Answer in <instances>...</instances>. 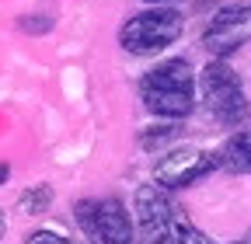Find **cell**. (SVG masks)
I'll list each match as a JSON object with an SVG mask.
<instances>
[{
	"label": "cell",
	"instance_id": "9a60e30c",
	"mask_svg": "<svg viewBox=\"0 0 251 244\" xmlns=\"http://www.w3.org/2000/svg\"><path fill=\"white\" fill-rule=\"evenodd\" d=\"M143 4H153V7H161V4H168V0H143Z\"/></svg>",
	"mask_w": 251,
	"mask_h": 244
},
{
	"label": "cell",
	"instance_id": "277c9868",
	"mask_svg": "<svg viewBox=\"0 0 251 244\" xmlns=\"http://www.w3.org/2000/svg\"><path fill=\"white\" fill-rule=\"evenodd\" d=\"M199 91H202V101L209 105V112L220 122H237L241 119V112H244V87H241V77L224 63V59H213V63L202 67Z\"/></svg>",
	"mask_w": 251,
	"mask_h": 244
},
{
	"label": "cell",
	"instance_id": "5bb4252c",
	"mask_svg": "<svg viewBox=\"0 0 251 244\" xmlns=\"http://www.w3.org/2000/svg\"><path fill=\"white\" fill-rule=\"evenodd\" d=\"M4 234H7V220H4V209H0V241H4Z\"/></svg>",
	"mask_w": 251,
	"mask_h": 244
},
{
	"label": "cell",
	"instance_id": "30bf717a",
	"mask_svg": "<svg viewBox=\"0 0 251 244\" xmlns=\"http://www.w3.org/2000/svg\"><path fill=\"white\" fill-rule=\"evenodd\" d=\"M171 244H216V241H209L192 220L185 217V213L175 206V217H171V237H168Z\"/></svg>",
	"mask_w": 251,
	"mask_h": 244
},
{
	"label": "cell",
	"instance_id": "52a82bcc",
	"mask_svg": "<svg viewBox=\"0 0 251 244\" xmlns=\"http://www.w3.org/2000/svg\"><path fill=\"white\" fill-rule=\"evenodd\" d=\"M244 42H248V7H227V11H220L213 18V24L206 28V35H202V46L216 59L230 56Z\"/></svg>",
	"mask_w": 251,
	"mask_h": 244
},
{
	"label": "cell",
	"instance_id": "8992f818",
	"mask_svg": "<svg viewBox=\"0 0 251 244\" xmlns=\"http://www.w3.org/2000/svg\"><path fill=\"white\" fill-rule=\"evenodd\" d=\"M216 164H220L216 154H206L199 146H178V150H171V154H164L157 161L153 181L164 185V189H185L192 181H199L206 171H213Z\"/></svg>",
	"mask_w": 251,
	"mask_h": 244
},
{
	"label": "cell",
	"instance_id": "9c48e42d",
	"mask_svg": "<svg viewBox=\"0 0 251 244\" xmlns=\"http://www.w3.org/2000/svg\"><path fill=\"white\" fill-rule=\"evenodd\" d=\"M52 199H56V192H52V185H46V181L28 185L18 195V213H25V217H42V213L52 206Z\"/></svg>",
	"mask_w": 251,
	"mask_h": 244
},
{
	"label": "cell",
	"instance_id": "e0dca14e",
	"mask_svg": "<svg viewBox=\"0 0 251 244\" xmlns=\"http://www.w3.org/2000/svg\"><path fill=\"white\" fill-rule=\"evenodd\" d=\"M244 244H251V234H248V241H244Z\"/></svg>",
	"mask_w": 251,
	"mask_h": 244
},
{
	"label": "cell",
	"instance_id": "3957f363",
	"mask_svg": "<svg viewBox=\"0 0 251 244\" xmlns=\"http://www.w3.org/2000/svg\"><path fill=\"white\" fill-rule=\"evenodd\" d=\"M74 217L94 244H133V227L122 199H80Z\"/></svg>",
	"mask_w": 251,
	"mask_h": 244
},
{
	"label": "cell",
	"instance_id": "6da1fadb",
	"mask_svg": "<svg viewBox=\"0 0 251 244\" xmlns=\"http://www.w3.org/2000/svg\"><path fill=\"white\" fill-rule=\"evenodd\" d=\"M140 98L157 119H185L192 112V67L188 59H164L140 80Z\"/></svg>",
	"mask_w": 251,
	"mask_h": 244
},
{
	"label": "cell",
	"instance_id": "7c38bea8",
	"mask_svg": "<svg viewBox=\"0 0 251 244\" xmlns=\"http://www.w3.org/2000/svg\"><path fill=\"white\" fill-rule=\"evenodd\" d=\"M25 244H70V241L63 234H56V230H35V234H28Z\"/></svg>",
	"mask_w": 251,
	"mask_h": 244
},
{
	"label": "cell",
	"instance_id": "ba28073f",
	"mask_svg": "<svg viewBox=\"0 0 251 244\" xmlns=\"http://www.w3.org/2000/svg\"><path fill=\"white\" fill-rule=\"evenodd\" d=\"M216 157H220V168H227L230 174H248L251 171V143H248V133L230 136Z\"/></svg>",
	"mask_w": 251,
	"mask_h": 244
},
{
	"label": "cell",
	"instance_id": "8fae6325",
	"mask_svg": "<svg viewBox=\"0 0 251 244\" xmlns=\"http://www.w3.org/2000/svg\"><path fill=\"white\" fill-rule=\"evenodd\" d=\"M175 133H178L175 126H157V129H150V133H143V136H140V143H143L147 150H153V146H161V143H168V140H171Z\"/></svg>",
	"mask_w": 251,
	"mask_h": 244
},
{
	"label": "cell",
	"instance_id": "5b68a950",
	"mask_svg": "<svg viewBox=\"0 0 251 244\" xmlns=\"http://www.w3.org/2000/svg\"><path fill=\"white\" fill-rule=\"evenodd\" d=\"M133 213H136V241L140 244H164L171 237L175 202L168 199L164 185H140L133 195Z\"/></svg>",
	"mask_w": 251,
	"mask_h": 244
},
{
	"label": "cell",
	"instance_id": "7a4b0ae2",
	"mask_svg": "<svg viewBox=\"0 0 251 244\" xmlns=\"http://www.w3.org/2000/svg\"><path fill=\"white\" fill-rule=\"evenodd\" d=\"M185 28V18L175 11V7H153V11H140L133 14L119 28V46L126 52H136V56H147V52H161L168 49Z\"/></svg>",
	"mask_w": 251,
	"mask_h": 244
},
{
	"label": "cell",
	"instance_id": "4fadbf2b",
	"mask_svg": "<svg viewBox=\"0 0 251 244\" xmlns=\"http://www.w3.org/2000/svg\"><path fill=\"white\" fill-rule=\"evenodd\" d=\"M7 178H11V168H7L4 161H0V185H7Z\"/></svg>",
	"mask_w": 251,
	"mask_h": 244
},
{
	"label": "cell",
	"instance_id": "2e32d148",
	"mask_svg": "<svg viewBox=\"0 0 251 244\" xmlns=\"http://www.w3.org/2000/svg\"><path fill=\"white\" fill-rule=\"evenodd\" d=\"M248 143H251V129H248Z\"/></svg>",
	"mask_w": 251,
	"mask_h": 244
}]
</instances>
